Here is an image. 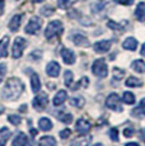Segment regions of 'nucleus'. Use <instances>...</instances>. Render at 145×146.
<instances>
[{"label":"nucleus","instance_id":"412c9836","mask_svg":"<svg viewBox=\"0 0 145 146\" xmlns=\"http://www.w3.org/2000/svg\"><path fill=\"white\" fill-rule=\"evenodd\" d=\"M38 126H40V128L42 131H50L52 128V122L49 118L43 117V118H41L38 121Z\"/></svg>","mask_w":145,"mask_h":146},{"label":"nucleus","instance_id":"a211bd4d","mask_svg":"<svg viewBox=\"0 0 145 146\" xmlns=\"http://www.w3.org/2000/svg\"><path fill=\"white\" fill-rule=\"evenodd\" d=\"M66 98H68V93H66L65 90H60L56 95H55V98H54V104H55V106H61V104H63V103L66 100Z\"/></svg>","mask_w":145,"mask_h":146},{"label":"nucleus","instance_id":"49530a36","mask_svg":"<svg viewBox=\"0 0 145 146\" xmlns=\"http://www.w3.org/2000/svg\"><path fill=\"white\" fill-rule=\"evenodd\" d=\"M31 133H32V136H36V135H37V131L32 128V130H31Z\"/></svg>","mask_w":145,"mask_h":146},{"label":"nucleus","instance_id":"4be33fe9","mask_svg":"<svg viewBox=\"0 0 145 146\" xmlns=\"http://www.w3.org/2000/svg\"><path fill=\"white\" fill-rule=\"evenodd\" d=\"M10 131L7 127H3L0 130V146H5V142L8 141V139L10 137Z\"/></svg>","mask_w":145,"mask_h":146},{"label":"nucleus","instance_id":"e433bc0d","mask_svg":"<svg viewBox=\"0 0 145 146\" xmlns=\"http://www.w3.org/2000/svg\"><path fill=\"white\" fill-rule=\"evenodd\" d=\"M7 74V65L4 64H0V83L4 79V75Z\"/></svg>","mask_w":145,"mask_h":146},{"label":"nucleus","instance_id":"a19ab883","mask_svg":"<svg viewBox=\"0 0 145 146\" xmlns=\"http://www.w3.org/2000/svg\"><path fill=\"white\" fill-rule=\"evenodd\" d=\"M115 1L121 5H131L134 3V0H115Z\"/></svg>","mask_w":145,"mask_h":146},{"label":"nucleus","instance_id":"f8f14e48","mask_svg":"<svg viewBox=\"0 0 145 146\" xmlns=\"http://www.w3.org/2000/svg\"><path fill=\"white\" fill-rule=\"evenodd\" d=\"M72 42H74L76 46H82V47H88L89 46V41L88 38L85 37V36L80 35V33H76V35H74L71 37Z\"/></svg>","mask_w":145,"mask_h":146},{"label":"nucleus","instance_id":"423d86ee","mask_svg":"<svg viewBox=\"0 0 145 146\" xmlns=\"http://www.w3.org/2000/svg\"><path fill=\"white\" fill-rule=\"evenodd\" d=\"M27 44V41L23 37H17L13 43V57L14 58H19L23 53V50Z\"/></svg>","mask_w":145,"mask_h":146},{"label":"nucleus","instance_id":"09e8293b","mask_svg":"<svg viewBox=\"0 0 145 146\" xmlns=\"http://www.w3.org/2000/svg\"><path fill=\"white\" fill-rule=\"evenodd\" d=\"M33 1H35V3H42L43 0H33Z\"/></svg>","mask_w":145,"mask_h":146},{"label":"nucleus","instance_id":"5701e85b","mask_svg":"<svg viewBox=\"0 0 145 146\" xmlns=\"http://www.w3.org/2000/svg\"><path fill=\"white\" fill-rule=\"evenodd\" d=\"M126 85L130 88H139V86H143V81L135 76H130L126 80Z\"/></svg>","mask_w":145,"mask_h":146},{"label":"nucleus","instance_id":"cd10ccee","mask_svg":"<svg viewBox=\"0 0 145 146\" xmlns=\"http://www.w3.org/2000/svg\"><path fill=\"white\" fill-rule=\"evenodd\" d=\"M89 142H90V137H84V139L75 140L70 146H88Z\"/></svg>","mask_w":145,"mask_h":146},{"label":"nucleus","instance_id":"9b49d317","mask_svg":"<svg viewBox=\"0 0 145 146\" xmlns=\"http://www.w3.org/2000/svg\"><path fill=\"white\" fill-rule=\"evenodd\" d=\"M46 71L50 76L52 78H56L59 74H60V65L56 62V61H51V62L47 65L46 67Z\"/></svg>","mask_w":145,"mask_h":146},{"label":"nucleus","instance_id":"dca6fc26","mask_svg":"<svg viewBox=\"0 0 145 146\" xmlns=\"http://www.w3.org/2000/svg\"><path fill=\"white\" fill-rule=\"evenodd\" d=\"M8 44H9V37L5 36V37L0 41V58L8 56Z\"/></svg>","mask_w":145,"mask_h":146},{"label":"nucleus","instance_id":"0eeeda50","mask_svg":"<svg viewBox=\"0 0 145 146\" xmlns=\"http://www.w3.org/2000/svg\"><path fill=\"white\" fill-rule=\"evenodd\" d=\"M47 103H49V98H47V95L45 93H41V94H38L37 97H35L32 104L37 111H42V109H45V107L47 106Z\"/></svg>","mask_w":145,"mask_h":146},{"label":"nucleus","instance_id":"58836bf2","mask_svg":"<svg viewBox=\"0 0 145 146\" xmlns=\"http://www.w3.org/2000/svg\"><path fill=\"white\" fill-rule=\"evenodd\" d=\"M124 135H125L126 137H131V136L134 135V128H132V127H126V128L124 130Z\"/></svg>","mask_w":145,"mask_h":146},{"label":"nucleus","instance_id":"6ab92c4d","mask_svg":"<svg viewBox=\"0 0 145 146\" xmlns=\"http://www.w3.org/2000/svg\"><path fill=\"white\" fill-rule=\"evenodd\" d=\"M38 146H56V140L52 136H43L38 142Z\"/></svg>","mask_w":145,"mask_h":146},{"label":"nucleus","instance_id":"2f4dec72","mask_svg":"<svg viewBox=\"0 0 145 146\" xmlns=\"http://www.w3.org/2000/svg\"><path fill=\"white\" fill-rule=\"evenodd\" d=\"M124 76H125L124 70L118 69V67H115V69H113V78H115L116 80H121Z\"/></svg>","mask_w":145,"mask_h":146},{"label":"nucleus","instance_id":"c9c22d12","mask_svg":"<svg viewBox=\"0 0 145 146\" xmlns=\"http://www.w3.org/2000/svg\"><path fill=\"white\" fill-rule=\"evenodd\" d=\"M41 13H42L45 17H49L54 13V9H52L51 7H46V8H42V9H41Z\"/></svg>","mask_w":145,"mask_h":146},{"label":"nucleus","instance_id":"a18cd8bd","mask_svg":"<svg viewBox=\"0 0 145 146\" xmlns=\"http://www.w3.org/2000/svg\"><path fill=\"white\" fill-rule=\"evenodd\" d=\"M125 146H140V145L136 144V142H129V144H126Z\"/></svg>","mask_w":145,"mask_h":146},{"label":"nucleus","instance_id":"ea45409f","mask_svg":"<svg viewBox=\"0 0 145 146\" xmlns=\"http://www.w3.org/2000/svg\"><path fill=\"white\" fill-rule=\"evenodd\" d=\"M138 111L140 112V113H143L144 116H145V98L140 102V106L138 107Z\"/></svg>","mask_w":145,"mask_h":146},{"label":"nucleus","instance_id":"37998d69","mask_svg":"<svg viewBox=\"0 0 145 146\" xmlns=\"http://www.w3.org/2000/svg\"><path fill=\"white\" fill-rule=\"evenodd\" d=\"M19 111H21V112H27V106H26V104L21 106V108H19Z\"/></svg>","mask_w":145,"mask_h":146},{"label":"nucleus","instance_id":"c03bdc74","mask_svg":"<svg viewBox=\"0 0 145 146\" xmlns=\"http://www.w3.org/2000/svg\"><path fill=\"white\" fill-rule=\"evenodd\" d=\"M140 53H141V55H143L144 57H145V43L143 44V47H141V51H140Z\"/></svg>","mask_w":145,"mask_h":146},{"label":"nucleus","instance_id":"9d476101","mask_svg":"<svg viewBox=\"0 0 145 146\" xmlns=\"http://www.w3.org/2000/svg\"><path fill=\"white\" fill-rule=\"evenodd\" d=\"M111 41H99L97 43H94V51L98 53H104L107 51H110L111 48Z\"/></svg>","mask_w":145,"mask_h":146},{"label":"nucleus","instance_id":"1a4fd4ad","mask_svg":"<svg viewBox=\"0 0 145 146\" xmlns=\"http://www.w3.org/2000/svg\"><path fill=\"white\" fill-rule=\"evenodd\" d=\"M61 57H63L64 62L68 65H72L75 62V53L69 48H63L61 50Z\"/></svg>","mask_w":145,"mask_h":146},{"label":"nucleus","instance_id":"393cba45","mask_svg":"<svg viewBox=\"0 0 145 146\" xmlns=\"http://www.w3.org/2000/svg\"><path fill=\"white\" fill-rule=\"evenodd\" d=\"M70 104L72 107H76V108H82L85 104V100L83 97H72L70 99Z\"/></svg>","mask_w":145,"mask_h":146},{"label":"nucleus","instance_id":"a878e982","mask_svg":"<svg viewBox=\"0 0 145 146\" xmlns=\"http://www.w3.org/2000/svg\"><path fill=\"white\" fill-rule=\"evenodd\" d=\"M122 100L126 104H134L135 103V95L132 93H130V92H125L124 95H122Z\"/></svg>","mask_w":145,"mask_h":146},{"label":"nucleus","instance_id":"4468645a","mask_svg":"<svg viewBox=\"0 0 145 146\" xmlns=\"http://www.w3.org/2000/svg\"><path fill=\"white\" fill-rule=\"evenodd\" d=\"M27 142H28V139L23 132H19L15 136V139L13 140V146H27Z\"/></svg>","mask_w":145,"mask_h":146},{"label":"nucleus","instance_id":"7c9ffc66","mask_svg":"<svg viewBox=\"0 0 145 146\" xmlns=\"http://www.w3.org/2000/svg\"><path fill=\"white\" fill-rule=\"evenodd\" d=\"M75 3V0H57V4L61 9H66V8L71 7Z\"/></svg>","mask_w":145,"mask_h":146},{"label":"nucleus","instance_id":"8fccbe9b","mask_svg":"<svg viewBox=\"0 0 145 146\" xmlns=\"http://www.w3.org/2000/svg\"><path fill=\"white\" fill-rule=\"evenodd\" d=\"M94 146H103V145H102V144H96Z\"/></svg>","mask_w":145,"mask_h":146},{"label":"nucleus","instance_id":"ddd939ff","mask_svg":"<svg viewBox=\"0 0 145 146\" xmlns=\"http://www.w3.org/2000/svg\"><path fill=\"white\" fill-rule=\"evenodd\" d=\"M21 22H22V15L21 14L14 15L9 22V29L12 31V32H17V31L19 29V27H21Z\"/></svg>","mask_w":145,"mask_h":146},{"label":"nucleus","instance_id":"aec40b11","mask_svg":"<svg viewBox=\"0 0 145 146\" xmlns=\"http://www.w3.org/2000/svg\"><path fill=\"white\" fill-rule=\"evenodd\" d=\"M31 83H32V90L33 93H38L41 89V81L40 78H38L37 74H33L32 78H31Z\"/></svg>","mask_w":145,"mask_h":146},{"label":"nucleus","instance_id":"f704fd0d","mask_svg":"<svg viewBox=\"0 0 145 146\" xmlns=\"http://www.w3.org/2000/svg\"><path fill=\"white\" fill-rule=\"evenodd\" d=\"M110 139H112V141H118V130L115 127H112L110 130Z\"/></svg>","mask_w":145,"mask_h":146},{"label":"nucleus","instance_id":"72a5a7b5","mask_svg":"<svg viewBox=\"0 0 145 146\" xmlns=\"http://www.w3.org/2000/svg\"><path fill=\"white\" fill-rule=\"evenodd\" d=\"M8 119H9L10 123H13L14 126H18L19 123L22 122V118L19 116H14V114H10L9 117H8Z\"/></svg>","mask_w":145,"mask_h":146},{"label":"nucleus","instance_id":"b1692460","mask_svg":"<svg viewBox=\"0 0 145 146\" xmlns=\"http://www.w3.org/2000/svg\"><path fill=\"white\" fill-rule=\"evenodd\" d=\"M131 67H132V70H135L136 72H140V74L145 72V62H144L143 60L134 61V62L131 64Z\"/></svg>","mask_w":145,"mask_h":146},{"label":"nucleus","instance_id":"79ce46f5","mask_svg":"<svg viewBox=\"0 0 145 146\" xmlns=\"http://www.w3.org/2000/svg\"><path fill=\"white\" fill-rule=\"evenodd\" d=\"M41 55H42V53H41V51H36V52H32V57L33 58H36V60H37V58H40L41 57Z\"/></svg>","mask_w":145,"mask_h":146},{"label":"nucleus","instance_id":"20e7f679","mask_svg":"<svg viewBox=\"0 0 145 146\" xmlns=\"http://www.w3.org/2000/svg\"><path fill=\"white\" fill-rule=\"evenodd\" d=\"M106 106H107V108L112 109V111L122 112V106L120 103V97L116 93H112L108 95L107 99H106Z\"/></svg>","mask_w":145,"mask_h":146},{"label":"nucleus","instance_id":"2eb2a0df","mask_svg":"<svg viewBox=\"0 0 145 146\" xmlns=\"http://www.w3.org/2000/svg\"><path fill=\"white\" fill-rule=\"evenodd\" d=\"M122 47H124L125 50L135 51L136 47H138V41H136L134 37H129V38H126V40L124 41V43H122Z\"/></svg>","mask_w":145,"mask_h":146},{"label":"nucleus","instance_id":"39448f33","mask_svg":"<svg viewBox=\"0 0 145 146\" xmlns=\"http://www.w3.org/2000/svg\"><path fill=\"white\" fill-rule=\"evenodd\" d=\"M41 26H42L41 18H38V17H32L31 21L28 22V24L24 28V31H26V33H28V35H35V33H37L38 31L41 29Z\"/></svg>","mask_w":145,"mask_h":146},{"label":"nucleus","instance_id":"7ed1b4c3","mask_svg":"<svg viewBox=\"0 0 145 146\" xmlns=\"http://www.w3.org/2000/svg\"><path fill=\"white\" fill-rule=\"evenodd\" d=\"M92 71L96 76L98 78H106L108 75V69L107 65H106L104 60L103 58H98L93 62V66H92Z\"/></svg>","mask_w":145,"mask_h":146},{"label":"nucleus","instance_id":"c756f323","mask_svg":"<svg viewBox=\"0 0 145 146\" xmlns=\"http://www.w3.org/2000/svg\"><path fill=\"white\" fill-rule=\"evenodd\" d=\"M59 119H60L61 122L69 125V123L72 122V116H71V114H69V113H66V114L65 113H61V114H59Z\"/></svg>","mask_w":145,"mask_h":146},{"label":"nucleus","instance_id":"f257e3e1","mask_svg":"<svg viewBox=\"0 0 145 146\" xmlns=\"http://www.w3.org/2000/svg\"><path fill=\"white\" fill-rule=\"evenodd\" d=\"M23 90H24V84L18 78H10L4 86L3 97L8 100H15L19 98V95L23 93Z\"/></svg>","mask_w":145,"mask_h":146},{"label":"nucleus","instance_id":"de8ad7c7","mask_svg":"<svg viewBox=\"0 0 145 146\" xmlns=\"http://www.w3.org/2000/svg\"><path fill=\"white\" fill-rule=\"evenodd\" d=\"M3 112H4V108H3V107H0V114H1Z\"/></svg>","mask_w":145,"mask_h":146},{"label":"nucleus","instance_id":"bb28decb","mask_svg":"<svg viewBox=\"0 0 145 146\" xmlns=\"http://www.w3.org/2000/svg\"><path fill=\"white\" fill-rule=\"evenodd\" d=\"M89 85V79L87 76H84V78H82V79H80V81H78L76 84H75L74 86H72V90H76V89H79L80 86H83V88H87V86Z\"/></svg>","mask_w":145,"mask_h":146},{"label":"nucleus","instance_id":"4c0bfd02","mask_svg":"<svg viewBox=\"0 0 145 146\" xmlns=\"http://www.w3.org/2000/svg\"><path fill=\"white\" fill-rule=\"evenodd\" d=\"M70 135H71V131L69 130V128H65V130H63L60 132V137H61V139H68Z\"/></svg>","mask_w":145,"mask_h":146},{"label":"nucleus","instance_id":"c85d7f7f","mask_svg":"<svg viewBox=\"0 0 145 146\" xmlns=\"http://www.w3.org/2000/svg\"><path fill=\"white\" fill-rule=\"evenodd\" d=\"M64 81H65V85L70 88L71 86V83H72V72L66 70L65 74H64Z\"/></svg>","mask_w":145,"mask_h":146},{"label":"nucleus","instance_id":"f3484780","mask_svg":"<svg viewBox=\"0 0 145 146\" xmlns=\"http://www.w3.org/2000/svg\"><path fill=\"white\" fill-rule=\"evenodd\" d=\"M135 15L138 18V21L145 22V3H139L135 10Z\"/></svg>","mask_w":145,"mask_h":146},{"label":"nucleus","instance_id":"473e14b6","mask_svg":"<svg viewBox=\"0 0 145 146\" xmlns=\"http://www.w3.org/2000/svg\"><path fill=\"white\" fill-rule=\"evenodd\" d=\"M107 26L110 27L111 29H113V31H122V29H124V27H122V24L116 23V22H113V21H108Z\"/></svg>","mask_w":145,"mask_h":146},{"label":"nucleus","instance_id":"f03ea898","mask_svg":"<svg viewBox=\"0 0 145 146\" xmlns=\"http://www.w3.org/2000/svg\"><path fill=\"white\" fill-rule=\"evenodd\" d=\"M64 31L63 23L60 21H52L49 23V26L46 27V31H45V37L47 40H51V38L56 37V36H60Z\"/></svg>","mask_w":145,"mask_h":146},{"label":"nucleus","instance_id":"6e6552de","mask_svg":"<svg viewBox=\"0 0 145 146\" xmlns=\"http://www.w3.org/2000/svg\"><path fill=\"white\" fill-rule=\"evenodd\" d=\"M75 127H76V131L80 135H85V133H88L89 131H90V123H89L87 119L80 118V119L76 121V125H75Z\"/></svg>","mask_w":145,"mask_h":146}]
</instances>
